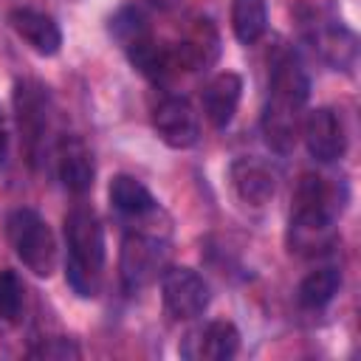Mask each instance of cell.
I'll list each match as a JSON object with an SVG mask.
<instances>
[{"mask_svg": "<svg viewBox=\"0 0 361 361\" xmlns=\"http://www.w3.org/2000/svg\"><path fill=\"white\" fill-rule=\"evenodd\" d=\"M147 31H149V25H147V17H144V11L138 6H121L110 17V37L121 48H127L130 42H135L138 37H144Z\"/></svg>", "mask_w": 361, "mask_h": 361, "instance_id": "21", "label": "cell"}, {"mask_svg": "<svg viewBox=\"0 0 361 361\" xmlns=\"http://www.w3.org/2000/svg\"><path fill=\"white\" fill-rule=\"evenodd\" d=\"M8 25L14 28V34L23 42H28L31 51H37L42 56H54L62 45V31H59L56 20L45 11H37V8H28V6L14 8L8 14Z\"/></svg>", "mask_w": 361, "mask_h": 361, "instance_id": "16", "label": "cell"}, {"mask_svg": "<svg viewBox=\"0 0 361 361\" xmlns=\"http://www.w3.org/2000/svg\"><path fill=\"white\" fill-rule=\"evenodd\" d=\"M6 155H8V127H6V113L0 107V166L6 164Z\"/></svg>", "mask_w": 361, "mask_h": 361, "instance_id": "24", "label": "cell"}, {"mask_svg": "<svg viewBox=\"0 0 361 361\" xmlns=\"http://www.w3.org/2000/svg\"><path fill=\"white\" fill-rule=\"evenodd\" d=\"M65 279L73 293L90 299L102 290L104 276V228L90 206H73L65 214Z\"/></svg>", "mask_w": 361, "mask_h": 361, "instance_id": "3", "label": "cell"}, {"mask_svg": "<svg viewBox=\"0 0 361 361\" xmlns=\"http://www.w3.org/2000/svg\"><path fill=\"white\" fill-rule=\"evenodd\" d=\"M23 282L14 271H0V319L3 322H17L23 313Z\"/></svg>", "mask_w": 361, "mask_h": 361, "instance_id": "22", "label": "cell"}, {"mask_svg": "<svg viewBox=\"0 0 361 361\" xmlns=\"http://www.w3.org/2000/svg\"><path fill=\"white\" fill-rule=\"evenodd\" d=\"M110 206L127 217V220H147L158 212V200L152 197V192L133 175H116L110 180Z\"/></svg>", "mask_w": 361, "mask_h": 361, "instance_id": "18", "label": "cell"}, {"mask_svg": "<svg viewBox=\"0 0 361 361\" xmlns=\"http://www.w3.org/2000/svg\"><path fill=\"white\" fill-rule=\"evenodd\" d=\"M240 350V333L226 319H212L180 338V358L186 361H226Z\"/></svg>", "mask_w": 361, "mask_h": 361, "instance_id": "10", "label": "cell"}, {"mask_svg": "<svg viewBox=\"0 0 361 361\" xmlns=\"http://www.w3.org/2000/svg\"><path fill=\"white\" fill-rule=\"evenodd\" d=\"M14 116L28 164L37 166L39 161H45V155H54V99L42 82L20 79L14 85Z\"/></svg>", "mask_w": 361, "mask_h": 361, "instance_id": "4", "label": "cell"}, {"mask_svg": "<svg viewBox=\"0 0 361 361\" xmlns=\"http://www.w3.org/2000/svg\"><path fill=\"white\" fill-rule=\"evenodd\" d=\"M240 96H243V79L237 73L223 71L212 76L200 90V104H203V116L209 118V124L217 130L228 127L237 113Z\"/></svg>", "mask_w": 361, "mask_h": 361, "instance_id": "17", "label": "cell"}, {"mask_svg": "<svg viewBox=\"0 0 361 361\" xmlns=\"http://www.w3.org/2000/svg\"><path fill=\"white\" fill-rule=\"evenodd\" d=\"M178 71H206L220 56V34L209 17H197L189 23L183 37L172 45Z\"/></svg>", "mask_w": 361, "mask_h": 361, "instance_id": "13", "label": "cell"}, {"mask_svg": "<svg viewBox=\"0 0 361 361\" xmlns=\"http://www.w3.org/2000/svg\"><path fill=\"white\" fill-rule=\"evenodd\" d=\"M149 118L158 138L172 149H189L200 138V121L186 96H175V93L158 96L152 102Z\"/></svg>", "mask_w": 361, "mask_h": 361, "instance_id": "8", "label": "cell"}, {"mask_svg": "<svg viewBox=\"0 0 361 361\" xmlns=\"http://www.w3.org/2000/svg\"><path fill=\"white\" fill-rule=\"evenodd\" d=\"M6 237L17 254V259L34 276H51L56 268V240L45 217L28 206L8 212L6 217Z\"/></svg>", "mask_w": 361, "mask_h": 361, "instance_id": "6", "label": "cell"}, {"mask_svg": "<svg viewBox=\"0 0 361 361\" xmlns=\"http://www.w3.org/2000/svg\"><path fill=\"white\" fill-rule=\"evenodd\" d=\"M299 133L305 138L310 158H316L322 164H333L347 152L344 124L336 116V110H330V107H316V110L305 113Z\"/></svg>", "mask_w": 361, "mask_h": 361, "instance_id": "11", "label": "cell"}, {"mask_svg": "<svg viewBox=\"0 0 361 361\" xmlns=\"http://www.w3.org/2000/svg\"><path fill=\"white\" fill-rule=\"evenodd\" d=\"M209 285L192 268H164L161 274V302L169 319L189 322L209 307Z\"/></svg>", "mask_w": 361, "mask_h": 361, "instance_id": "9", "label": "cell"}, {"mask_svg": "<svg viewBox=\"0 0 361 361\" xmlns=\"http://www.w3.org/2000/svg\"><path fill=\"white\" fill-rule=\"evenodd\" d=\"M127 59L130 65L144 76L149 79L152 85H166L172 76H178V62H175V54H172V45L155 39L149 31L144 37H138L135 42H130L127 48Z\"/></svg>", "mask_w": 361, "mask_h": 361, "instance_id": "15", "label": "cell"}, {"mask_svg": "<svg viewBox=\"0 0 361 361\" xmlns=\"http://www.w3.org/2000/svg\"><path fill=\"white\" fill-rule=\"evenodd\" d=\"M228 183L240 203L265 206L276 192V172L259 158H237L228 166Z\"/></svg>", "mask_w": 361, "mask_h": 361, "instance_id": "14", "label": "cell"}, {"mask_svg": "<svg viewBox=\"0 0 361 361\" xmlns=\"http://www.w3.org/2000/svg\"><path fill=\"white\" fill-rule=\"evenodd\" d=\"M178 0H149V6H155V8H161V11H166V8H172Z\"/></svg>", "mask_w": 361, "mask_h": 361, "instance_id": "25", "label": "cell"}, {"mask_svg": "<svg viewBox=\"0 0 361 361\" xmlns=\"http://www.w3.org/2000/svg\"><path fill=\"white\" fill-rule=\"evenodd\" d=\"M310 96V79L290 48H276L268 71V96L262 107V135L265 144L288 155L296 144L305 104Z\"/></svg>", "mask_w": 361, "mask_h": 361, "instance_id": "2", "label": "cell"}, {"mask_svg": "<svg viewBox=\"0 0 361 361\" xmlns=\"http://www.w3.org/2000/svg\"><path fill=\"white\" fill-rule=\"evenodd\" d=\"M79 355H82V350L71 338H45L42 344L28 350V358H59V361H68V358H79Z\"/></svg>", "mask_w": 361, "mask_h": 361, "instance_id": "23", "label": "cell"}, {"mask_svg": "<svg viewBox=\"0 0 361 361\" xmlns=\"http://www.w3.org/2000/svg\"><path fill=\"white\" fill-rule=\"evenodd\" d=\"M231 28L243 45H254L268 28L265 0H231Z\"/></svg>", "mask_w": 361, "mask_h": 361, "instance_id": "20", "label": "cell"}, {"mask_svg": "<svg viewBox=\"0 0 361 361\" xmlns=\"http://www.w3.org/2000/svg\"><path fill=\"white\" fill-rule=\"evenodd\" d=\"M166 259H169V248L164 237H158L155 231H141V228L127 231L121 243V257H118L124 290L135 293L147 288L149 282H155L158 274H164Z\"/></svg>", "mask_w": 361, "mask_h": 361, "instance_id": "7", "label": "cell"}, {"mask_svg": "<svg viewBox=\"0 0 361 361\" xmlns=\"http://www.w3.org/2000/svg\"><path fill=\"white\" fill-rule=\"evenodd\" d=\"M341 288V271L338 268H319V271H310L299 288H296V302L299 307L305 310H322Z\"/></svg>", "mask_w": 361, "mask_h": 361, "instance_id": "19", "label": "cell"}, {"mask_svg": "<svg viewBox=\"0 0 361 361\" xmlns=\"http://www.w3.org/2000/svg\"><path fill=\"white\" fill-rule=\"evenodd\" d=\"M347 206V183L344 178H330L322 172L299 175L290 195V251L299 254H322L333 245V223Z\"/></svg>", "mask_w": 361, "mask_h": 361, "instance_id": "1", "label": "cell"}, {"mask_svg": "<svg viewBox=\"0 0 361 361\" xmlns=\"http://www.w3.org/2000/svg\"><path fill=\"white\" fill-rule=\"evenodd\" d=\"M296 20H299V31L307 39V45L313 48V54L327 62L336 71H347L355 62V34L344 25V20L322 3H302L296 8Z\"/></svg>", "mask_w": 361, "mask_h": 361, "instance_id": "5", "label": "cell"}, {"mask_svg": "<svg viewBox=\"0 0 361 361\" xmlns=\"http://www.w3.org/2000/svg\"><path fill=\"white\" fill-rule=\"evenodd\" d=\"M54 158H56V175L71 195H85L93 189L96 161H93L90 147L82 138L62 135L54 147Z\"/></svg>", "mask_w": 361, "mask_h": 361, "instance_id": "12", "label": "cell"}]
</instances>
